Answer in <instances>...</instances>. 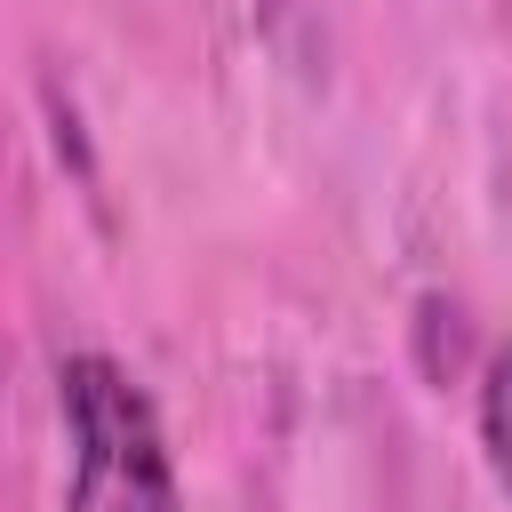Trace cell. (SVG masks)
I'll list each match as a JSON object with an SVG mask.
<instances>
[{"mask_svg":"<svg viewBox=\"0 0 512 512\" xmlns=\"http://www.w3.org/2000/svg\"><path fill=\"white\" fill-rule=\"evenodd\" d=\"M72 424V504L64 512H176V472L160 448V416L136 376L104 352H72L56 376Z\"/></svg>","mask_w":512,"mask_h":512,"instance_id":"cell-1","label":"cell"},{"mask_svg":"<svg viewBox=\"0 0 512 512\" xmlns=\"http://www.w3.org/2000/svg\"><path fill=\"white\" fill-rule=\"evenodd\" d=\"M480 440H488V464H496V480L512 488V352L488 368V384H480Z\"/></svg>","mask_w":512,"mask_h":512,"instance_id":"cell-2","label":"cell"}]
</instances>
